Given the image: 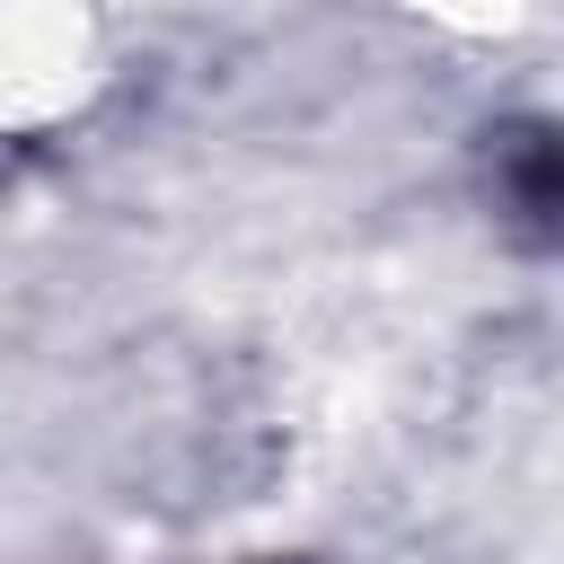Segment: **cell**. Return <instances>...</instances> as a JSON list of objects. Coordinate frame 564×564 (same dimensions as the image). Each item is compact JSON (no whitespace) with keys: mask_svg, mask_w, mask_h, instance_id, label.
<instances>
[{"mask_svg":"<svg viewBox=\"0 0 564 564\" xmlns=\"http://www.w3.org/2000/svg\"><path fill=\"white\" fill-rule=\"evenodd\" d=\"M502 167H511V203H520V220H555V141L546 132H511L502 141Z\"/></svg>","mask_w":564,"mask_h":564,"instance_id":"1","label":"cell"}]
</instances>
